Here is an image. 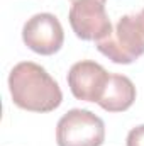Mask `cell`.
<instances>
[{
	"instance_id": "cell-9",
	"label": "cell",
	"mask_w": 144,
	"mask_h": 146,
	"mask_svg": "<svg viewBox=\"0 0 144 146\" xmlns=\"http://www.w3.org/2000/svg\"><path fill=\"white\" fill-rule=\"evenodd\" d=\"M75 2H78V0H71V3H75ZM98 2H102V3H105L107 0H98Z\"/></svg>"
},
{
	"instance_id": "cell-6",
	"label": "cell",
	"mask_w": 144,
	"mask_h": 146,
	"mask_svg": "<svg viewBox=\"0 0 144 146\" xmlns=\"http://www.w3.org/2000/svg\"><path fill=\"white\" fill-rule=\"evenodd\" d=\"M108 76L110 73H107L102 65L92 60H81L70 68L66 80L75 99L98 104L107 87Z\"/></svg>"
},
{
	"instance_id": "cell-7",
	"label": "cell",
	"mask_w": 144,
	"mask_h": 146,
	"mask_svg": "<svg viewBox=\"0 0 144 146\" xmlns=\"http://www.w3.org/2000/svg\"><path fill=\"white\" fill-rule=\"evenodd\" d=\"M136 100V87L126 75L110 73L107 87L104 90L98 106L107 112H124Z\"/></svg>"
},
{
	"instance_id": "cell-4",
	"label": "cell",
	"mask_w": 144,
	"mask_h": 146,
	"mask_svg": "<svg viewBox=\"0 0 144 146\" xmlns=\"http://www.w3.org/2000/svg\"><path fill=\"white\" fill-rule=\"evenodd\" d=\"M22 41L31 51L42 56H51L61 49L65 42V31L54 14L41 12L27 19L24 24Z\"/></svg>"
},
{
	"instance_id": "cell-2",
	"label": "cell",
	"mask_w": 144,
	"mask_h": 146,
	"mask_svg": "<svg viewBox=\"0 0 144 146\" xmlns=\"http://www.w3.org/2000/svg\"><path fill=\"white\" fill-rule=\"evenodd\" d=\"M97 49L117 65H131L144 54V9L126 14Z\"/></svg>"
},
{
	"instance_id": "cell-1",
	"label": "cell",
	"mask_w": 144,
	"mask_h": 146,
	"mask_svg": "<svg viewBox=\"0 0 144 146\" xmlns=\"http://www.w3.org/2000/svg\"><path fill=\"white\" fill-rule=\"evenodd\" d=\"M9 90L14 104L29 112H51L63 102L58 82L34 61H20L10 70Z\"/></svg>"
},
{
	"instance_id": "cell-8",
	"label": "cell",
	"mask_w": 144,
	"mask_h": 146,
	"mask_svg": "<svg viewBox=\"0 0 144 146\" xmlns=\"http://www.w3.org/2000/svg\"><path fill=\"white\" fill-rule=\"evenodd\" d=\"M127 146H144V124L136 126L127 134Z\"/></svg>"
},
{
	"instance_id": "cell-5",
	"label": "cell",
	"mask_w": 144,
	"mask_h": 146,
	"mask_svg": "<svg viewBox=\"0 0 144 146\" xmlns=\"http://www.w3.org/2000/svg\"><path fill=\"white\" fill-rule=\"evenodd\" d=\"M70 26L76 37L83 41H102L112 33V22L105 3L98 0H78L70 9Z\"/></svg>"
},
{
	"instance_id": "cell-3",
	"label": "cell",
	"mask_w": 144,
	"mask_h": 146,
	"mask_svg": "<svg viewBox=\"0 0 144 146\" xmlns=\"http://www.w3.org/2000/svg\"><path fill=\"white\" fill-rule=\"evenodd\" d=\"M105 141L104 121L87 109L68 110L56 126L58 146H102Z\"/></svg>"
}]
</instances>
